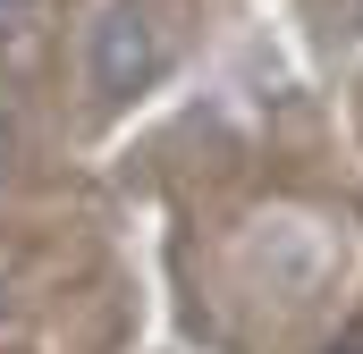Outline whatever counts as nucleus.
Segmentation results:
<instances>
[{"mask_svg":"<svg viewBox=\"0 0 363 354\" xmlns=\"http://www.w3.org/2000/svg\"><path fill=\"white\" fill-rule=\"evenodd\" d=\"M169 68V25H161V8L152 0H110L101 17H93L85 34V85L101 101H127V93H144L152 76Z\"/></svg>","mask_w":363,"mask_h":354,"instance_id":"f257e3e1","label":"nucleus"},{"mask_svg":"<svg viewBox=\"0 0 363 354\" xmlns=\"http://www.w3.org/2000/svg\"><path fill=\"white\" fill-rule=\"evenodd\" d=\"M17 8H26V0H0V17H17Z\"/></svg>","mask_w":363,"mask_h":354,"instance_id":"7ed1b4c3","label":"nucleus"},{"mask_svg":"<svg viewBox=\"0 0 363 354\" xmlns=\"http://www.w3.org/2000/svg\"><path fill=\"white\" fill-rule=\"evenodd\" d=\"M0 329H9V270H0Z\"/></svg>","mask_w":363,"mask_h":354,"instance_id":"f03ea898","label":"nucleus"}]
</instances>
